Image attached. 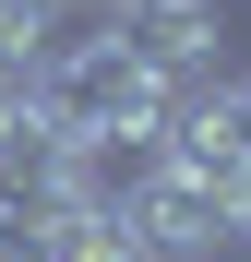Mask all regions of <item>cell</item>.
Wrapping results in <instances>:
<instances>
[{"mask_svg": "<svg viewBox=\"0 0 251 262\" xmlns=\"http://www.w3.org/2000/svg\"><path fill=\"white\" fill-rule=\"evenodd\" d=\"M36 107H48V131H156L167 119V83L120 48L108 24H84L72 48L36 72Z\"/></svg>", "mask_w": 251, "mask_h": 262, "instance_id": "6da1fadb", "label": "cell"}, {"mask_svg": "<svg viewBox=\"0 0 251 262\" xmlns=\"http://www.w3.org/2000/svg\"><path fill=\"white\" fill-rule=\"evenodd\" d=\"M72 36H84V24L60 12V0H0V83H36Z\"/></svg>", "mask_w": 251, "mask_h": 262, "instance_id": "277c9868", "label": "cell"}, {"mask_svg": "<svg viewBox=\"0 0 251 262\" xmlns=\"http://www.w3.org/2000/svg\"><path fill=\"white\" fill-rule=\"evenodd\" d=\"M60 12H72V24H108V12H120V0H60Z\"/></svg>", "mask_w": 251, "mask_h": 262, "instance_id": "5b68a950", "label": "cell"}, {"mask_svg": "<svg viewBox=\"0 0 251 262\" xmlns=\"http://www.w3.org/2000/svg\"><path fill=\"white\" fill-rule=\"evenodd\" d=\"M108 36H120V48L167 83V96H191V83L216 72V0H120Z\"/></svg>", "mask_w": 251, "mask_h": 262, "instance_id": "7a4b0ae2", "label": "cell"}, {"mask_svg": "<svg viewBox=\"0 0 251 262\" xmlns=\"http://www.w3.org/2000/svg\"><path fill=\"white\" fill-rule=\"evenodd\" d=\"M132 227H144L156 262H216V250L239 238V203H216L203 179H180V167H156V179L132 191Z\"/></svg>", "mask_w": 251, "mask_h": 262, "instance_id": "3957f363", "label": "cell"}]
</instances>
